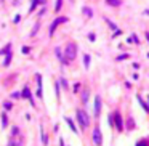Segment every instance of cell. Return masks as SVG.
<instances>
[{
    "instance_id": "5",
    "label": "cell",
    "mask_w": 149,
    "mask_h": 146,
    "mask_svg": "<svg viewBox=\"0 0 149 146\" xmlns=\"http://www.w3.org/2000/svg\"><path fill=\"white\" fill-rule=\"evenodd\" d=\"M67 21V18L66 16H61V18H56L53 23H51V26H50V35H53L55 34V31H56V27L61 24V23H66Z\"/></svg>"
},
{
    "instance_id": "17",
    "label": "cell",
    "mask_w": 149,
    "mask_h": 146,
    "mask_svg": "<svg viewBox=\"0 0 149 146\" xmlns=\"http://www.w3.org/2000/svg\"><path fill=\"white\" fill-rule=\"evenodd\" d=\"M83 64L85 68H90V55H83Z\"/></svg>"
},
{
    "instance_id": "11",
    "label": "cell",
    "mask_w": 149,
    "mask_h": 146,
    "mask_svg": "<svg viewBox=\"0 0 149 146\" xmlns=\"http://www.w3.org/2000/svg\"><path fill=\"white\" fill-rule=\"evenodd\" d=\"M43 3H45V0H32V5H31V8H29V13H32V11L35 10L37 5H43Z\"/></svg>"
},
{
    "instance_id": "36",
    "label": "cell",
    "mask_w": 149,
    "mask_h": 146,
    "mask_svg": "<svg viewBox=\"0 0 149 146\" xmlns=\"http://www.w3.org/2000/svg\"><path fill=\"white\" fill-rule=\"evenodd\" d=\"M147 144H149V141H147Z\"/></svg>"
},
{
    "instance_id": "30",
    "label": "cell",
    "mask_w": 149,
    "mask_h": 146,
    "mask_svg": "<svg viewBox=\"0 0 149 146\" xmlns=\"http://www.w3.org/2000/svg\"><path fill=\"white\" fill-rule=\"evenodd\" d=\"M19 133V130H18V127H13V130H11V135L15 136V135H18Z\"/></svg>"
},
{
    "instance_id": "16",
    "label": "cell",
    "mask_w": 149,
    "mask_h": 146,
    "mask_svg": "<svg viewBox=\"0 0 149 146\" xmlns=\"http://www.w3.org/2000/svg\"><path fill=\"white\" fill-rule=\"evenodd\" d=\"M127 42H128V43H139V40H138V37H136V35H130Z\"/></svg>"
},
{
    "instance_id": "25",
    "label": "cell",
    "mask_w": 149,
    "mask_h": 146,
    "mask_svg": "<svg viewBox=\"0 0 149 146\" xmlns=\"http://www.w3.org/2000/svg\"><path fill=\"white\" fill-rule=\"evenodd\" d=\"M10 50H11V45L8 43V45H6V47H5L3 50H0V55H3V53H6V51H10Z\"/></svg>"
},
{
    "instance_id": "14",
    "label": "cell",
    "mask_w": 149,
    "mask_h": 146,
    "mask_svg": "<svg viewBox=\"0 0 149 146\" xmlns=\"http://www.w3.org/2000/svg\"><path fill=\"white\" fill-rule=\"evenodd\" d=\"M106 3L107 5H112V6H119L122 2H120V0H106Z\"/></svg>"
},
{
    "instance_id": "23",
    "label": "cell",
    "mask_w": 149,
    "mask_h": 146,
    "mask_svg": "<svg viewBox=\"0 0 149 146\" xmlns=\"http://www.w3.org/2000/svg\"><path fill=\"white\" fill-rule=\"evenodd\" d=\"M61 3H63V0H56V5H55V11H59V10H61Z\"/></svg>"
},
{
    "instance_id": "3",
    "label": "cell",
    "mask_w": 149,
    "mask_h": 146,
    "mask_svg": "<svg viewBox=\"0 0 149 146\" xmlns=\"http://www.w3.org/2000/svg\"><path fill=\"white\" fill-rule=\"evenodd\" d=\"M112 116H114V124H116V129H117L119 132H122V130L125 129V127H124V121H122V116H120V112H119V111H116Z\"/></svg>"
},
{
    "instance_id": "24",
    "label": "cell",
    "mask_w": 149,
    "mask_h": 146,
    "mask_svg": "<svg viewBox=\"0 0 149 146\" xmlns=\"http://www.w3.org/2000/svg\"><path fill=\"white\" fill-rule=\"evenodd\" d=\"M8 146H23V143H21V141H15V140H11L10 143H8Z\"/></svg>"
},
{
    "instance_id": "26",
    "label": "cell",
    "mask_w": 149,
    "mask_h": 146,
    "mask_svg": "<svg viewBox=\"0 0 149 146\" xmlns=\"http://www.w3.org/2000/svg\"><path fill=\"white\" fill-rule=\"evenodd\" d=\"M39 27H40V24H39V23H37V24L34 26V29H32V32H31V35H35V34H37V29H39Z\"/></svg>"
},
{
    "instance_id": "9",
    "label": "cell",
    "mask_w": 149,
    "mask_h": 146,
    "mask_svg": "<svg viewBox=\"0 0 149 146\" xmlns=\"http://www.w3.org/2000/svg\"><path fill=\"white\" fill-rule=\"evenodd\" d=\"M64 121L67 122V125H69V129H71V130H72L74 133H79V132H77V127H76V124L72 122V119H71V117H64Z\"/></svg>"
},
{
    "instance_id": "29",
    "label": "cell",
    "mask_w": 149,
    "mask_h": 146,
    "mask_svg": "<svg viewBox=\"0 0 149 146\" xmlns=\"http://www.w3.org/2000/svg\"><path fill=\"white\" fill-rule=\"evenodd\" d=\"M59 82H61V85H63L64 88H67V82H66V79H59Z\"/></svg>"
},
{
    "instance_id": "12",
    "label": "cell",
    "mask_w": 149,
    "mask_h": 146,
    "mask_svg": "<svg viewBox=\"0 0 149 146\" xmlns=\"http://www.w3.org/2000/svg\"><path fill=\"white\" fill-rule=\"evenodd\" d=\"M5 55H6V56H5V61H3V66L6 68L8 64H10V61H11V58H13V53H11V50H10V51H6Z\"/></svg>"
},
{
    "instance_id": "7",
    "label": "cell",
    "mask_w": 149,
    "mask_h": 146,
    "mask_svg": "<svg viewBox=\"0 0 149 146\" xmlns=\"http://www.w3.org/2000/svg\"><path fill=\"white\" fill-rule=\"evenodd\" d=\"M21 96L27 98V99H29V103H31L32 106H35V103H34V99H32V93H31V90L27 88V87H24V88H23V93H21Z\"/></svg>"
},
{
    "instance_id": "35",
    "label": "cell",
    "mask_w": 149,
    "mask_h": 146,
    "mask_svg": "<svg viewBox=\"0 0 149 146\" xmlns=\"http://www.w3.org/2000/svg\"><path fill=\"white\" fill-rule=\"evenodd\" d=\"M147 99H149V96H147Z\"/></svg>"
},
{
    "instance_id": "21",
    "label": "cell",
    "mask_w": 149,
    "mask_h": 146,
    "mask_svg": "<svg viewBox=\"0 0 149 146\" xmlns=\"http://www.w3.org/2000/svg\"><path fill=\"white\" fill-rule=\"evenodd\" d=\"M133 119H132V117H128V121H127V127H128V130H132L133 129Z\"/></svg>"
},
{
    "instance_id": "34",
    "label": "cell",
    "mask_w": 149,
    "mask_h": 146,
    "mask_svg": "<svg viewBox=\"0 0 149 146\" xmlns=\"http://www.w3.org/2000/svg\"><path fill=\"white\" fill-rule=\"evenodd\" d=\"M144 15H147V16H149V10H146V11H144Z\"/></svg>"
},
{
    "instance_id": "32",
    "label": "cell",
    "mask_w": 149,
    "mask_h": 146,
    "mask_svg": "<svg viewBox=\"0 0 149 146\" xmlns=\"http://www.w3.org/2000/svg\"><path fill=\"white\" fill-rule=\"evenodd\" d=\"M23 53H29V47H23Z\"/></svg>"
},
{
    "instance_id": "22",
    "label": "cell",
    "mask_w": 149,
    "mask_h": 146,
    "mask_svg": "<svg viewBox=\"0 0 149 146\" xmlns=\"http://www.w3.org/2000/svg\"><path fill=\"white\" fill-rule=\"evenodd\" d=\"M107 124H109L111 127H114V125H116V124H114V116H112V114L107 117Z\"/></svg>"
},
{
    "instance_id": "27",
    "label": "cell",
    "mask_w": 149,
    "mask_h": 146,
    "mask_svg": "<svg viewBox=\"0 0 149 146\" xmlns=\"http://www.w3.org/2000/svg\"><path fill=\"white\" fill-rule=\"evenodd\" d=\"M127 58H128V55L124 53V55H120V56H117V61H122V59H127Z\"/></svg>"
},
{
    "instance_id": "4",
    "label": "cell",
    "mask_w": 149,
    "mask_h": 146,
    "mask_svg": "<svg viewBox=\"0 0 149 146\" xmlns=\"http://www.w3.org/2000/svg\"><path fill=\"white\" fill-rule=\"evenodd\" d=\"M93 143H95L96 146L103 144V135H101V129H99V127H96V129L93 130Z\"/></svg>"
},
{
    "instance_id": "15",
    "label": "cell",
    "mask_w": 149,
    "mask_h": 146,
    "mask_svg": "<svg viewBox=\"0 0 149 146\" xmlns=\"http://www.w3.org/2000/svg\"><path fill=\"white\" fill-rule=\"evenodd\" d=\"M82 101H83V104L88 101V90H83L82 92Z\"/></svg>"
},
{
    "instance_id": "10",
    "label": "cell",
    "mask_w": 149,
    "mask_h": 146,
    "mask_svg": "<svg viewBox=\"0 0 149 146\" xmlns=\"http://www.w3.org/2000/svg\"><path fill=\"white\" fill-rule=\"evenodd\" d=\"M136 98H138V103H139V104H141V108L144 109V111H146V112H149V104H147V103H146V101H144V99H143L141 96H139V95H138Z\"/></svg>"
},
{
    "instance_id": "18",
    "label": "cell",
    "mask_w": 149,
    "mask_h": 146,
    "mask_svg": "<svg viewBox=\"0 0 149 146\" xmlns=\"http://www.w3.org/2000/svg\"><path fill=\"white\" fill-rule=\"evenodd\" d=\"M106 23L109 24V27H111V29H112V31H119V27L112 23V21H111V19H107V18H106Z\"/></svg>"
},
{
    "instance_id": "33",
    "label": "cell",
    "mask_w": 149,
    "mask_h": 146,
    "mask_svg": "<svg viewBox=\"0 0 149 146\" xmlns=\"http://www.w3.org/2000/svg\"><path fill=\"white\" fill-rule=\"evenodd\" d=\"M88 39L93 42V40H95V34H90V35H88Z\"/></svg>"
},
{
    "instance_id": "28",
    "label": "cell",
    "mask_w": 149,
    "mask_h": 146,
    "mask_svg": "<svg viewBox=\"0 0 149 146\" xmlns=\"http://www.w3.org/2000/svg\"><path fill=\"white\" fill-rule=\"evenodd\" d=\"M3 108H5V109H6V111H10V109H11V108H13V104H11V103H8V101H6V103H5V104H3Z\"/></svg>"
},
{
    "instance_id": "13",
    "label": "cell",
    "mask_w": 149,
    "mask_h": 146,
    "mask_svg": "<svg viewBox=\"0 0 149 146\" xmlns=\"http://www.w3.org/2000/svg\"><path fill=\"white\" fill-rule=\"evenodd\" d=\"M40 135H42V143L46 146V144H48V138H46V135H45V132H43L42 127H40Z\"/></svg>"
},
{
    "instance_id": "31",
    "label": "cell",
    "mask_w": 149,
    "mask_h": 146,
    "mask_svg": "<svg viewBox=\"0 0 149 146\" xmlns=\"http://www.w3.org/2000/svg\"><path fill=\"white\" fill-rule=\"evenodd\" d=\"M136 146H147V141H139L136 143Z\"/></svg>"
},
{
    "instance_id": "8",
    "label": "cell",
    "mask_w": 149,
    "mask_h": 146,
    "mask_svg": "<svg viewBox=\"0 0 149 146\" xmlns=\"http://www.w3.org/2000/svg\"><path fill=\"white\" fill-rule=\"evenodd\" d=\"M37 96H39V98L43 96V93H42V76L40 74L37 76Z\"/></svg>"
},
{
    "instance_id": "2",
    "label": "cell",
    "mask_w": 149,
    "mask_h": 146,
    "mask_svg": "<svg viewBox=\"0 0 149 146\" xmlns=\"http://www.w3.org/2000/svg\"><path fill=\"white\" fill-rule=\"evenodd\" d=\"M64 55H66V59L67 61H72L74 58H76V55H77V45L74 43V42H69L66 45V51H64Z\"/></svg>"
},
{
    "instance_id": "19",
    "label": "cell",
    "mask_w": 149,
    "mask_h": 146,
    "mask_svg": "<svg viewBox=\"0 0 149 146\" xmlns=\"http://www.w3.org/2000/svg\"><path fill=\"white\" fill-rule=\"evenodd\" d=\"M83 13H85L88 18H91V16H93V11H91V8H88V6H85V8H83Z\"/></svg>"
},
{
    "instance_id": "6",
    "label": "cell",
    "mask_w": 149,
    "mask_h": 146,
    "mask_svg": "<svg viewBox=\"0 0 149 146\" xmlns=\"http://www.w3.org/2000/svg\"><path fill=\"white\" fill-rule=\"evenodd\" d=\"M101 96L99 95H96L95 96V116L96 117H99V114H101Z\"/></svg>"
},
{
    "instance_id": "1",
    "label": "cell",
    "mask_w": 149,
    "mask_h": 146,
    "mask_svg": "<svg viewBox=\"0 0 149 146\" xmlns=\"http://www.w3.org/2000/svg\"><path fill=\"white\" fill-rule=\"evenodd\" d=\"M77 121L80 124V127L83 130L88 129V125H90V119H88V114L85 111H82V109H77Z\"/></svg>"
},
{
    "instance_id": "20",
    "label": "cell",
    "mask_w": 149,
    "mask_h": 146,
    "mask_svg": "<svg viewBox=\"0 0 149 146\" xmlns=\"http://www.w3.org/2000/svg\"><path fill=\"white\" fill-rule=\"evenodd\" d=\"M2 125H3V127H6V125H8V117H6V114H5V112L2 114Z\"/></svg>"
}]
</instances>
